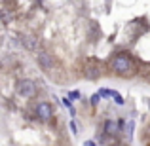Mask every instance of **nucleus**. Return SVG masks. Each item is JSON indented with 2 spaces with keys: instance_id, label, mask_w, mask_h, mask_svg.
<instances>
[{
  "instance_id": "nucleus-2",
  "label": "nucleus",
  "mask_w": 150,
  "mask_h": 146,
  "mask_svg": "<svg viewBox=\"0 0 150 146\" xmlns=\"http://www.w3.org/2000/svg\"><path fill=\"white\" fill-rule=\"evenodd\" d=\"M15 89H17V93L21 97H27V99L36 95V84H34L33 80H29V78H27V80H19L17 85H15Z\"/></svg>"
},
{
  "instance_id": "nucleus-3",
  "label": "nucleus",
  "mask_w": 150,
  "mask_h": 146,
  "mask_svg": "<svg viewBox=\"0 0 150 146\" xmlns=\"http://www.w3.org/2000/svg\"><path fill=\"white\" fill-rule=\"evenodd\" d=\"M36 116H38V120H42V121H50L51 118H53V108H51V104L50 102H38L36 104Z\"/></svg>"
},
{
  "instance_id": "nucleus-10",
  "label": "nucleus",
  "mask_w": 150,
  "mask_h": 146,
  "mask_svg": "<svg viewBox=\"0 0 150 146\" xmlns=\"http://www.w3.org/2000/svg\"><path fill=\"white\" fill-rule=\"evenodd\" d=\"M84 146H95V142H93V140H88V142H84Z\"/></svg>"
},
{
  "instance_id": "nucleus-8",
  "label": "nucleus",
  "mask_w": 150,
  "mask_h": 146,
  "mask_svg": "<svg viewBox=\"0 0 150 146\" xmlns=\"http://www.w3.org/2000/svg\"><path fill=\"white\" fill-rule=\"evenodd\" d=\"M70 97H72V99H78V97H80V93H78V91H74V93H70Z\"/></svg>"
},
{
  "instance_id": "nucleus-6",
  "label": "nucleus",
  "mask_w": 150,
  "mask_h": 146,
  "mask_svg": "<svg viewBox=\"0 0 150 146\" xmlns=\"http://www.w3.org/2000/svg\"><path fill=\"white\" fill-rule=\"evenodd\" d=\"M105 131H106V135H110V137L118 135V133H120V125H118V121L106 120V121H105Z\"/></svg>"
},
{
  "instance_id": "nucleus-9",
  "label": "nucleus",
  "mask_w": 150,
  "mask_h": 146,
  "mask_svg": "<svg viewBox=\"0 0 150 146\" xmlns=\"http://www.w3.org/2000/svg\"><path fill=\"white\" fill-rule=\"evenodd\" d=\"M99 99H101V95H93L91 101H93V102H99Z\"/></svg>"
},
{
  "instance_id": "nucleus-4",
  "label": "nucleus",
  "mask_w": 150,
  "mask_h": 146,
  "mask_svg": "<svg viewBox=\"0 0 150 146\" xmlns=\"http://www.w3.org/2000/svg\"><path fill=\"white\" fill-rule=\"evenodd\" d=\"M38 65H40L44 70H51L53 65H55V59L51 57L48 51H40V53H38Z\"/></svg>"
},
{
  "instance_id": "nucleus-7",
  "label": "nucleus",
  "mask_w": 150,
  "mask_h": 146,
  "mask_svg": "<svg viewBox=\"0 0 150 146\" xmlns=\"http://www.w3.org/2000/svg\"><path fill=\"white\" fill-rule=\"evenodd\" d=\"M101 97H108V95H114V93H110V91H106V89H101V93H99Z\"/></svg>"
},
{
  "instance_id": "nucleus-1",
  "label": "nucleus",
  "mask_w": 150,
  "mask_h": 146,
  "mask_svg": "<svg viewBox=\"0 0 150 146\" xmlns=\"http://www.w3.org/2000/svg\"><path fill=\"white\" fill-rule=\"evenodd\" d=\"M110 68L116 74H127V72L133 70V63L125 53H118V55H114L112 61H110Z\"/></svg>"
},
{
  "instance_id": "nucleus-5",
  "label": "nucleus",
  "mask_w": 150,
  "mask_h": 146,
  "mask_svg": "<svg viewBox=\"0 0 150 146\" xmlns=\"http://www.w3.org/2000/svg\"><path fill=\"white\" fill-rule=\"evenodd\" d=\"M21 40H23V46H25L27 49H30V51H34L38 48V40H36L34 34H23Z\"/></svg>"
}]
</instances>
